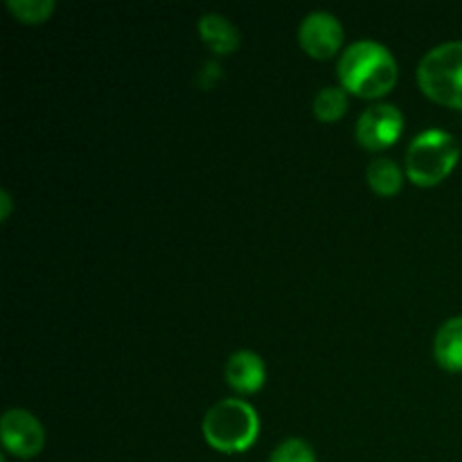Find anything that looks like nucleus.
<instances>
[{"instance_id": "1", "label": "nucleus", "mask_w": 462, "mask_h": 462, "mask_svg": "<svg viewBox=\"0 0 462 462\" xmlns=\"http://www.w3.org/2000/svg\"><path fill=\"white\" fill-rule=\"evenodd\" d=\"M397 75H400V68H397L395 57L379 41H355L343 50L338 59L341 88L365 99L391 93L393 86L397 84Z\"/></svg>"}, {"instance_id": "11", "label": "nucleus", "mask_w": 462, "mask_h": 462, "mask_svg": "<svg viewBox=\"0 0 462 462\" xmlns=\"http://www.w3.org/2000/svg\"><path fill=\"white\" fill-rule=\"evenodd\" d=\"M365 176H368L370 188L377 194H382V197H393L404 185V174H402L397 162L391 161V158H374L368 165Z\"/></svg>"}, {"instance_id": "2", "label": "nucleus", "mask_w": 462, "mask_h": 462, "mask_svg": "<svg viewBox=\"0 0 462 462\" xmlns=\"http://www.w3.org/2000/svg\"><path fill=\"white\" fill-rule=\"evenodd\" d=\"M260 436V415L248 402L228 397L208 409L203 418V438L221 454H242Z\"/></svg>"}, {"instance_id": "4", "label": "nucleus", "mask_w": 462, "mask_h": 462, "mask_svg": "<svg viewBox=\"0 0 462 462\" xmlns=\"http://www.w3.org/2000/svg\"><path fill=\"white\" fill-rule=\"evenodd\" d=\"M418 84L442 106L462 108V41H447L422 57Z\"/></svg>"}, {"instance_id": "3", "label": "nucleus", "mask_w": 462, "mask_h": 462, "mask_svg": "<svg viewBox=\"0 0 462 462\" xmlns=\"http://www.w3.org/2000/svg\"><path fill=\"white\" fill-rule=\"evenodd\" d=\"M458 158L460 147L449 131L427 129L406 149V174L415 185L431 188L454 171Z\"/></svg>"}, {"instance_id": "13", "label": "nucleus", "mask_w": 462, "mask_h": 462, "mask_svg": "<svg viewBox=\"0 0 462 462\" xmlns=\"http://www.w3.org/2000/svg\"><path fill=\"white\" fill-rule=\"evenodd\" d=\"M7 9L21 23L39 25V23H45L52 16L57 3L54 0H7Z\"/></svg>"}, {"instance_id": "8", "label": "nucleus", "mask_w": 462, "mask_h": 462, "mask_svg": "<svg viewBox=\"0 0 462 462\" xmlns=\"http://www.w3.org/2000/svg\"><path fill=\"white\" fill-rule=\"evenodd\" d=\"M226 382L239 393H257L266 382V364L257 352L239 350L226 361Z\"/></svg>"}, {"instance_id": "9", "label": "nucleus", "mask_w": 462, "mask_h": 462, "mask_svg": "<svg viewBox=\"0 0 462 462\" xmlns=\"http://www.w3.org/2000/svg\"><path fill=\"white\" fill-rule=\"evenodd\" d=\"M199 34L215 54H230L239 48V30L221 14H203L199 18Z\"/></svg>"}, {"instance_id": "12", "label": "nucleus", "mask_w": 462, "mask_h": 462, "mask_svg": "<svg viewBox=\"0 0 462 462\" xmlns=\"http://www.w3.org/2000/svg\"><path fill=\"white\" fill-rule=\"evenodd\" d=\"M347 111V90L341 86H328L320 88L314 97V116L320 122H334L346 116Z\"/></svg>"}, {"instance_id": "14", "label": "nucleus", "mask_w": 462, "mask_h": 462, "mask_svg": "<svg viewBox=\"0 0 462 462\" xmlns=\"http://www.w3.org/2000/svg\"><path fill=\"white\" fill-rule=\"evenodd\" d=\"M269 462H316V454L311 445H307L300 438H289L280 442L271 454Z\"/></svg>"}, {"instance_id": "5", "label": "nucleus", "mask_w": 462, "mask_h": 462, "mask_svg": "<svg viewBox=\"0 0 462 462\" xmlns=\"http://www.w3.org/2000/svg\"><path fill=\"white\" fill-rule=\"evenodd\" d=\"M404 131V116L393 104H373L356 120V140L370 152L388 149Z\"/></svg>"}, {"instance_id": "6", "label": "nucleus", "mask_w": 462, "mask_h": 462, "mask_svg": "<svg viewBox=\"0 0 462 462\" xmlns=\"http://www.w3.org/2000/svg\"><path fill=\"white\" fill-rule=\"evenodd\" d=\"M0 438H3L5 451L25 460L39 456L45 445L43 427L25 409L5 411L3 420H0Z\"/></svg>"}, {"instance_id": "7", "label": "nucleus", "mask_w": 462, "mask_h": 462, "mask_svg": "<svg viewBox=\"0 0 462 462\" xmlns=\"http://www.w3.org/2000/svg\"><path fill=\"white\" fill-rule=\"evenodd\" d=\"M343 39H346V30H343L341 21L323 9L307 14L298 27V41H300L302 50L314 59L334 57L341 50Z\"/></svg>"}, {"instance_id": "15", "label": "nucleus", "mask_w": 462, "mask_h": 462, "mask_svg": "<svg viewBox=\"0 0 462 462\" xmlns=\"http://www.w3.org/2000/svg\"><path fill=\"white\" fill-rule=\"evenodd\" d=\"M12 208H14L12 194H9L7 189H0V221L9 219V215H12Z\"/></svg>"}, {"instance_id": "10", "label": "nucleus", "mask_w": 462, "mask_h": 462, "mask_svg": "<svg viewBox=\"0 0 462 462\" xmlns=\"http://www.w3.org/2000/svg\"><path fill=\"white\" fill-rule=\"evenodd\" d=\"M433 355L445 370L462 373V316L445 320L436 332Z\"/></svg>"}]
</instances>
